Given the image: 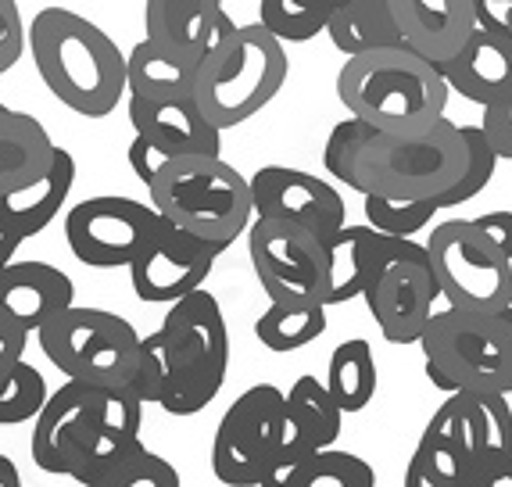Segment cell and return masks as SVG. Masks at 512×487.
<instances>
[{"label": "cell", "instance_id": "52a82bcc", "mask_svg": "<svg viewBox=\"0 0 512 487\" xmlns=\"http://www.w3.org/2000/svg\"><path fill=\"white\" fill-rule=\"evenodd\" d=\"M287 83V51L262 22L233 26L197 61L194 101L219 129L255 119Z\"/></svg>", "mask_w": 512, "mask_h": 487}, {"label": "cell", "instance_id": "d4e9b609", "mask_svg": "<svg viewBox=\"0 0 512 487\" xmlns=\"http://www.w3.org/2000/svg\"><path fill=\"white\" fill-rule=\"evenodd\" d=\"M76 187V158L65 147H54L51 165L26 187L0 194V226L15 233L22 244L54 223Z\"/></svg>", "mask_w": 512, "mask_h": 487}, {"label": "cell", "instance_id": "d6a6232c", "mask_svg": "<svg viewBox=\"0 0 512 487\" xmlns=\"http://www.w3.org/2000/svg\"><path fill=\"white\" fill-rule=\"evenodd\" d=\"M180 484H183V477L176 473V466H172L169 459L151 452L144 441H133V445L97 477L94 487H180Z\"/></svg>", "mask_w": 512, "mask_h": 487}, {"label": "cell", "instance_id": "4fadbf2b", "mask_svg": "<svg viewBox=\"0 0 512 487\" xmlns=\"http://www.w3.org/2000/svg\"><path fill=\"white\" fill-rule=\"evenodd\" d=\"M162 215L154 205L122 194L86 197L65 215V240L90 269H129Z\"/></svg>", "mask_w": 512, "mask_h": 487}, {"label": "cell", "instance_id": "4dcf8cb0", "mask_svg": "<svg viewBox=\"0 0 512 487\" xmlns=\"http://www.w3.org/2000/svg\"><path fill=\"white\" fill-rule=\"evenodd\" d=\"M326 391L333 394V402L341 405L344 416L362 412L376 394V359L373 344L362 337H351L333 348L330 366H326Z\"/></svg>", "mask_w": 512, "mask_h": 487}, {"label": "cell", "instance_id": "9a60e30c", "mask_svg": "<svg viewBox=\"0 0 512 487\" xmlns=\"http://www.w3.org/2000/svg\"><path fill=\"white\" fill-rule=\"evenodd\" d=\"M219 255L222 248H215L201 233H190L169 219H158L140 255L129 262L133 294L147 305H172L183 294L205 287Z\"/></svg>", "mask_w": 512, "mask_h": 487}, {"label": "cell", "instance_id": "c3c4849f", "mask_svg": "<svg viewBox=\"0 0 512 487\" xmlns=\"http://www.w3.org/2000/svg\"><path fill=\"white\" fill-rule=\"evenodd\" d=\"M487 4H509V0H487Z\"/></svg>", "mask_w": 512, "mask_h": 487}, {"label": "cell", "instance_id": "5b68a950", "mask_svg": "<svg viewBox=\"0 0 512 487\" xmlns=\"http://www.w3.org/2000/svg\"><path fill=\"white\" fill-rule=\"evenodd\" d=\"M154 212L201 233L215 248H230L255 219L251 183L222 154H169L147 180Z\"/></svg>", "mask_w": 512, "mask_h": 487}, {"label": "cell", "instance_id": "9c48e42d", "mask_svg": "<svg viewBox=\"0 0 512 487\" xmlns=\"http://www.w3.org/2000/svg\"><path fill=\"white\" fill-rule=\"evenodd\" d=\"M36 341L61 376L86 384H129L140 359L137 326L104 308L69 305L36 330Z\"/></svg>", "mask_w": 512, "mask_h": 487}, {"label": "cell", "instance_id": "8992f818", "mask_svg": "<svg viewBox=\"0 0 512 487\" xmlns=\"http://www.w3.org/2000/svg\"><path fill=\"white\" fill-rule=\"evenodd\" d=\"M466 169L459 122L434 119L423 129H369L355 154V194L419 201L448 190Z\"/></svg>", "mask_w": 512, "mask_h": 487}, {"label": "cell", "instance_id": "b9f144b4", "mask_svg": "<svg viewBox=\"0 0 512 487\" xmlns=\"http://www.w3.org/2000/svg\"><path fill=\"white\" fill-rule=\"evenodd\" d=\"M126 158H129V169H133V176H137V180L147 187V180L154 176V169H158V165H162L165 158H169V154L158 151V147H154L151 140L140 137V133H137V137H133V144H129Z\"/></svg>", "mask_w": 512, "mask_h": 487}, {"label": "cell", "instance_id": "30bf717a", "mask_svg": "<svg viewBox=\"0 0 512 487\" xmlns=\"http://www.w3.org/2000/svg\"><path fill=\"white\" fill-rule=\"evenodd\" d=\"M427 262L452 308L502 312L512 305V258L473 219L437 223L427 240Z\"/></svg>", "mask_w": 512, "mask_h": 487}, {"label": "cell", "instance_id": "7c38bea8", "mask_svg": "<svg viewBox=\"0 0 512 487\" xmlns=\"http://www.w3.org/2000/svg\"><path fill=\"white\" fill-rule=\"evenodd\" d=\"M287 437L283 391L276 384H255L222 412L212 437V473L219 484L262 487L276 466Z\"/></svg>", "mask_w": 512, "mask_h": 487}, {"label": "cell", "instance_id": "603a6c76", "mask_svg": "<svg viewBox=\"0 0 512 487\" xmlns=\"http://www.w3.org/2000/svg\"><path fill=\"white\" fill-rule=\"evenodd\" d=\"M76 305V283L51 262H11L0 273V312L36 334L58 312Z\"/></svg>", "mask_w": 512, "mask_h": 487}, {"label": "cell", "instance_id": "7dc6e473", "mask_svg": "<svg viewBox=\"0 0 512 487\" xmlns=\"http://www.w3.org/2000/svg\"><path fill=\"white\" fill-rule=\"evenodd\" d=\"M4 112H8V104H4V101H0V115H4Z\"/></svg>", "mask_w": 512, "mask_h": 487}, {"label": "cell", "instance_id": "f6af8a7d", "mask_svg": "<svg viewBox=\"0 0 512 487\" xmlns=\"http://www.w3.org/2000/svg\"><path fill=\"white\" fill-rule=\"evenodd\" d=\"M22 477H18V466L8 459V455H0V487H18Z\"/></svg>", "mask_w": 512, "mask_h": 487}, {"label": "cell", "instance_id": "ba28073f", "mask_svg": "<svg viewBox=\"0 0 512 487\" xmlns=\"http://www.w3.org/2000/svg\"><path fill=\"white\" fill-rule=\"evenodd\" d=\"M427 380L441 391L512 394V305L502 312L441 308L419 337Z\"/></svg>", "mask_w": 512, "mask_h": 487}, {"label": "cell", "instance_id": "44dd1931", "mask_svg": "<svg viewBox=\"0 0 512 487\" xmlns=\"http://www.w3.org/2000/svg\"><path fill=\"white\" fill-rule=\"evenodd\" d=\"M333 244V262H337V280H333L330 305H344V301L362 298L369 283L384 273L387 265L398 258H427V244H416L412 237H394V233L376 230V226H348L330 237Z\"/></svg>", "mask_w": 512, "mask_h": 487}, {"label": "cell", "instance_id": "f546056e", "mask_svg": "<svg viewBox=\"0 0 512 487\" xmlns=\"http://www.w3.org/2000/svg\"><path fill=\"white\" fill-rule=\"evenodd\" d=\"M326 334V301H291L273 298L269 308L255 319V337L262 348L287 355V351L308 348Z\"/></svg>", "mask_w": 512, "mask_h": 487}, {"label": "cell", "instance_id": "d6986e66", "mask_svg": "<svg viewBox=\"0 0 512 487\" xmlns=\"http://www.w3.org/2000/svg\"><path fill=\"white\" fill-rule=\"evenodd\" d=\"M437 69L448 90L473 104H487L512 90V33L502 18L491 15L487 0H477V26L466 36V43Z\"/></svg>", "mask_w": 512, "mask_h": 487}, {"label": "cell", "instance_id": "83f0119b", "mask_svg": "<svg viewBox=\"0 0 512 487\" xmlns=\"http://www.w3.org/2000/svg\"><path fill=\"white\" fill-rule=\"evenodd\" d=\"M330 43L344 58L387 43H405L391 15V0H341L326 22Z\"/></svg>", "mask_w": 512, "mask_h": 487}, {"label": "cell", "instance_id": "5bb4252c", "mask_svg": "<svg viewBox=\"0 0 512 487\" xmlns=\"http://www.w3.org/2000/svg\"><path fill=\"white\" fill-rule=\"evenodd\" d=\"M448 430L470 459V487H512V409L509 394L448 391L437 405Z\"/></svg>", "mask_w": 512, "mask_h": 487}, {"label": "cell", "instance_id": "f35d334b", "mask_svg": "<svg viewBox=\"0 0 512 487\" xmlns=\"http://www.w3.org/2000/svg\"><path fill=\"white\" fill-rule=\"evenodd\" d=\"M484 115H480V129H484L487 144L495 147L498 158H509L512 162V90H505L495 101L480 104Z\"/></svg>", "mask_w": 512, "mask_h": 487}, {"label": "cell", "instance_id": "6da1fadb", "mask_svg": "<svg viewBox=\"0 0 512 487\" xmlns=\"http://www.w3.org/2000/svg\"><path fill=\"white\" fill-rule=\"evenodd\" d=\"M144 402L126 384L69 380L47 394L33 419V462L43 473L94 487L97 477L140 441Z\"/></svg>", "mask_w": 512, "mask_h": 487}, {"label": "cell", "instance_id": "8d00e7d4", "mask_svg": "<svg viewBox=\"0 0 512 487\" xmlns=\"http://www.w3.org/2000/svg\"><path fill=\"white\" fill-rule=\"evenodd\" d=\"M366 201V223L376 230L394 233V237H416L419 230H427L434 223V215L441 212L434 197H419V201H398V197H380V194H362Z\"/></svg>", "mask_w": 512, "mask_h": 487}, {"label": "cell", "instance_id": "d590c367", "mask_svg": "<svg viewBox=\"0 0 512 487\" xmlns=\"http://www.w3.org/2000/svg\"><path fill=\"white\" fill-rule=\"evenodd\" d=\"M47 380L33 362L18 359L4 380H0V427H18L36 419V412L47 402Z\"/></svg>", "mask_w": 512, "mask_h": 487}, {"label": "cell", "instance_id": "f1b7e54d", "mask_svg": "<svg viewBox=\"0 0 512 487\" xmlns=\"http://www.w3.org/2000/svg\"><path fill=\"white\" fill-rule=\"evenodd\" d=\"M194 76H197V61L165 51V47H158L147 36L126 58V94H147V97L194 94Z\"/></svg>", "mask_w": 512, "mask_h": 487}, {"label": "cell", "instance_id": "74e56055", "mask_svg": "<svg viewBox=\"0 0 512 487\" xmlns=\"http://www.w3.org/2000/svg\"><path fill=\"white\" fill-rule=\"evenodd\" d=\"M369 129H373L369 122L348 115V119L337 122V126L330 129V137H326L323 165H326V172H330L333 180L344 183L348 190H351V183H355V154H359L362 140L369 137Z\"/></svg>", "mask_w": 512, "mask_h": 487}, {"label": "cell", "instance_id": "836d02e7", "mask_svg": "<svg viewBox=\"0 0 512 487\" xmlns=\"http://www.w3.org/2000/svg\"><path fill=\"white\" fill-rule=\"evenodd\" d=\"M459 129H462V140H466V169H462V176L452 183V187L441 190V194L434 197L441 212L444 208L466 205V201H473L484 187H491L498 162H502V158L495 154V147L487 144L484 129L480 126H459Z\"/></svg>", "mask_w": 512, "mask_h": 487}, {"label": "cell", "instance_id": "1f68e13d", "mask_svg": "<svg viewBox=\"0 0 512 487\" xmlns=\"http://www.w3.org/2000/svg\"><path fill=\"white\" fill-rule=\"evenodd\" d=\"M337 4L341 0H262L258 22L280 43H305L326 33V22Z\"/></svg>", "mask_w": 512, "mask_h": 487}, {"label": "cell", "instance_id": "2e32d148", "mask_svg": "<svg viewBox=\"0 0 512 487\" xmlns=\"http://www.w3.org/2000/svg\"><path fill=\"white\" fill-rule=\"evenodd\" d=\"M248 183L255 215L291 219V223H301L312 233H319L323 240H330L348 223L341 190L312 176V172L291 169V165H262Z\"/></svg>", "mask_w": 512, "mask_h": 487}, {"label": "cell", "instance_id": "277c9868", "mask_svg": "<svg viewBox=\"0 0 512 487\" xmlns=\"http://www.w3.org/2000/svg\"><path fill=\"white\" fill-rule=\"evenodd\" d=\"M147 341L154 344L165 369V394L158 409L169 416H194L208 409L230 373V330L215 294L197 287L176 298Z\"/></svg>", "mask_w": 512, "mask_h": 487}, {"label": "cell", "instance_id": "ffe728a7", "mask_svg": "<svg viewBox=\"0 0 512 487\" xmlns=\"http://www.w3.org/2000/svg\"><path fill=\"white\" fill-rule=\"evenodd\" d=\"M129 126L165 154H222V129L197 108L194 94H126Z\"/></svg>", "mask_w": 512, "mask_h": 487}, {"label": "cell", "instance_id": "ab89813d", "mask_svg": "<svg viewBox=\"0 0 512 487\" xmlns=\"http://www.w3.org/2000/svg\"><path fill=\"white\" fill-rule=\"evenodd\" d=\"M26 54V26L18 0H0V76L11 72Z\"/></svg>", "mask_w": 512, "mask_h": 487}, {"label": "cell", "instance_id": "7a4b0ae2", "mask_svg": "<svg viewBox=\"0 0 512 487\" xmlns=\"http://www.w3.org/2000/svg\"><path fill=\"white\" fill-rule=\"evenodd\" d=\"M43 86L69 112L104 119L126 97V54L97 22L72 8H43L26 33Z\"/></svg>", "mask_w": 512, "mask_h": 487}, {"label": "cell", "instance_id": "7402d4cb", "mask_svg": "<svg viewBox=\"0 0 512 487\" xmlns=\"http://www.w3.org/2000/svg\"><path fill=\"white\" fill-rule=\"evenodd\" d=\"M147 40L190 61H201L215 40L233 29L222 0H147L144 4Z\"/></svg>", "mask_w": 512, "mask_h": 487}, {"label": "cell", "instance_id": "cb8c5ba5", "mask_svg": "<svg viewBox=\"0 0 512 487\" xmlns=\"http://www.w3.org/2000/svg\"><path fill=\"white\" fill-rule=\"evenodd\" d=\"M391 15L412 51L441 65L477 26V0H391Z\"/></svg>", "mask_w": 512, "mask_h": 487}, {"label": "cell", "instance_id": "60d3db41", "mask_svg": "<svg viewBox=\"0 0 512 487\" xmlns=\"http://www.w3.org/2000/svg\"><path fill=\"white\" fill-rule=\"evenodd\" d=\"M26 344H29V330H22V326L11 323L0 312V380L15 369L18 359H26Z\"/></svg>", "mask_w": 512, "mask_h": 487}, {"label": "cell", "instance_id": "ac0fdd59", "mask_svg": "<svg viewBox=\"0 0 512 487\" xmlns=\"http://www.w3.org/2000/svg\"><path fill=\"white\" fill-rule=\"evenodd\" d=\"M283 412H287L283 452L262 487H291L308 455H316L326 445H337L344 427L341 405L333 402L326 384H319V376L312 373L298 376L291 391H283Z\"/></svg>", "mask_w": 512, "mask_h": 487}, {"label": "cell", "instance_id": "ee69618b", "mask_svg": "<svg viewBox=\"0 0 512 487\" xmlns=\"http://www.w3.org/2000/svg\"><path fill=\"white\" fill-rule=\"evenodd\" d=\"M22 248V240L15 237V233H8L4 226H0V273L8 269L11 262H15V251Z\"/></svg>", "mask_w": 512, "mask_h": 487}, {"label": "cell", "instance_id": "3957f363", "mask_svg": "<svg viewBox=\"0 0 512 487\" xmlns=\"http://www.w3.org/2000/svg\"><path fill=\"white\" fill-rule=\"evenodd\" d=\"M448 83L409 43L351 54L337 72V101L373 129H423L448 108Z\"/></svg>", "mask_w": 512, "mask_h": 487}, {"label": "cell", "instance_id": "e0dca14e", "mask_svg": "<svg viewBox=\"0 0 512 487\" xmlns=\"http://www.w3.org/2000/svg\"><path fill=\"white\" fill-rule=\"evenodd\" d=\"M362 298H366L369 316L376 319L384 341L419 344L441 291H437L434 269L427 258H398L369 283Z\"/></svg>", "mask_w": 512, "mask_h": 487}, {"label": "cell", "instance_id": "e575fe53", "mask_svg": "<svg viewBox=\"0 0 512 487\" xmlns=\"http://www.w3.org/2000/svg\"><path fill=\"white\" fill-rule=\"evenodd\" d=\"M291 487H376V473L359 455L326 445L308 455Z\"/></svg>", "mask_w": 512, "mask_h": 487}, {"label": "cell", "instance_id": "8fae6325", "mask_svg": "<svg viewBox=\"0 0 512 487\" xmlns=\"http://www.w3.org/2000/svg\"><path fill=\"white\" fill-rule=\"evenodd\" d=\"M248 255L269 301H330L337 280L333 244L308 226L276 215H255L248 226Z\"/></svg>", "mask_w": 512, "mask_h": 487}, {"label": "cell", "instance_id": "4316f807", "mask_svg": "<svg viewBox=\"0 0 512 487\" xmlns=\"http://www.w3.org/2000/svg\"><path fill=\"white\" fill-rule=\"evenodd\" d=\"M473 470L470 459L448 430L441 412L430 416V423L419 434V445L405 470V487H470Z\"/></svg>", "mask_w": 512, "mask_h": 487}, {"label": "cell", "instance_id": "bcb514c9", "mask_svg": "<svg viewBox=\"0 0 512 487\" xmlns=\"http://www.w3.org/2000/svg\"><path fill=\"white\" fill-rule=\"evenodd\" d=\"M502 22H505V29H509V33H512V0H509V4H505V15H502Z\"/></svg>", "mask_w": 512, "mask_h": 487}, {"label": "cell", "instance_id": "484cf974", "mask_svg": "<svg viewBox=\"0 0 512 487\" xmlns=\"http://www.w3.org/2000/svg\"><path fill=\"white\" fill-rule=\"evenodd\" d=\"M54 147L58 144L43 129L40 119L8 108V112L0 115V194L36 180L51 165Z\"/></svg>", "mask_w": 512, "mask_h": 487}, {"label": "cell", "instance_id": "7bdbcfd3", "mask_svg": "<svg viewBox=\"0 0 512 487\" xmlns=\"http://www.w3.org/2000/svg\"><path fill=\"white\" fill-rule=\"evenodd\" d=\"M473 223H477L480 230L487 233V237L495 240L498 251H502L505 258H512V212H505V208H498V212H484V215H477Z\"/></svg>", "mask_w": 512, "mask_h": 487}]
</instances>
